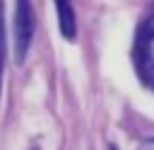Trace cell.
<instances>
[{"label": "cell", "instance_id": "3", "mask_svg": "<svg viewBox=\"0 0 154 150\" xmlns=\"http://www.w3.org/2000/svg\"><path fill=\"white\" fill-rule=\"evenodd\" d=\"M55 2V10H58V22H60V34L65 39H75V31H77V22H75V10H72V2L70 0H53Z\"/></svg>", "mask_w": 154, "mask_h": 150}, {"label": "cell", "instance_id": "4", "mask_svg": "<svg viewBox=\"0 0 154 150\" xmlns=\"http://www.w3.org/2000/svg\"><path fill=\"white\" fill-rule=\"evenodd\" d=\"M140 150H154V138H152V140H144V143L140 145Z\"/></svg>", "mask_w": 154, "mask_h": 150}, {"label": "cell", "instance_id": "2", "mask_svg": "<svg viewBox=\"0 0 154 150\" xmlns=\"http://www.w3.org/2000/svg\"><path fill=\"white\" fill-rule=\"evenodd\" d=\"M34 36V10L29 0H17L14 7V58L22 63Z\"/></svg>", "mask_w": 154, "mask_h": 150}, {"label": "cell", "instance_id": "5", "mask_svg": "<svg viewBox=\"0 0 154 150\" xmlns=\"http://www.w3.org/2000/svg\"><path fill=\"white\" fill-rule=\"evenodd\" d=\"M111 150H116V148H111Z\"/></svg>", "mask_w": 154, "mask_h": 150}, {"label": "cell", "instance_id": "1", "mask_svg": "<svg viewBox=\"0 0 154 150\" xmlns=\"http://www.w3.org/2000/svg\"><path fill=\"white\" fill-rule=\"evenodd\" d=\"M135 63L140 70V77L147 87L154 90V15L142 24L135 44Z\"/></svg>", "mask_w": 154, "mask_h": 150}]
</instances>
